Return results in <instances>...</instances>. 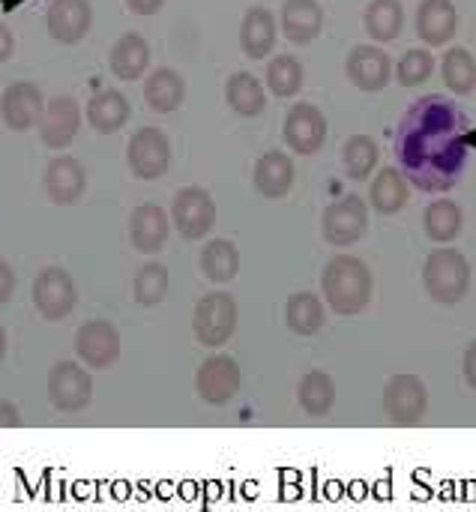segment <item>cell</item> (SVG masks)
I'll list each match as a JSON object with an SVG mask.
<instances>
[{"instance_id": "5b68a950", "label": "cell", "mask_w": 476, "mask_h": 512, "mask_svg": "<svg viewBox=\"0 0 476 512\" xmlns=\"http://www.w3.org/2000/svg\"><path fill=\"white\" fill-rule=\"evenodd\" d=\"M171 225L183 240H204L216 225V201L204 186H186L171 201Z\"/></svg>"}, {"instance_id": "5bb4252c", "label": "cell", "mask_w": 476, "mask_h": 512, "mask_svg": "<svg viewBox=\"0 0 476 512\" xmlns=\"http://www.w3.org/2000/svg\"><path fill=\"white\" fill-rule=\"evenodd\" d=\"M345 72L354 87H360L366 93H378L393 78V60L378 45H357V48H351V54L345 60Z\"/></svg>"}, {"instance_id": "74e56055", "label": "cell", "mask_w": 476, "mask_h": 512, "mask_svg": "<svg viewBox=\"0 0 476 512\" xmlns=\"http://www.w3.org/2000/svg\"><path fill=\"white\" fill-rule=\"evenodd\" d=\"M12 291H15V273H12V267L0 258V306L9 303Z\"/></svg>"}, {"instance_id": "4dcf8cb0", "label": "cell", "mask_w": 476, "mask_h": 512, "mask_svg": "<svg viewBox=\"0 0 476 512\" xmlns=\"http://www.w3.org/2000/svg\"><path fill=\"white\" fill-rule=\"evenodd\" d=\"M297 402L303 408V414L309 417H324L333 411L336 405V381L327 372H306L300 387H297Z\"/></svg>"}, {"instance_id": "ba28073f", "label": "cell", "mask_w": 476, "mask_h": 512, "mask_svg": "<svg viewBox=\"0 0 476 512\" xmlns=\"http://www.w3.org/2000/svg\"><path fill=\"white\" fill-rule=\"evenodd\" d=\"M78 303V285L69 270L45 267L33 279V306L45 321H63Z\"/></svg>"}, {"instance_id": "d590c367", "label": "cell", "mask_w": 476, "mask_h": 512, "mask_svg": "<svg viewBox=\"0 0 476 512\" xmlns=\"http://www.w3.org/2000/svg\"><path fill=\"white\" fill-rule=\"evenodd\" d=\"M168 285H171V279H168V270L162 264H144L132 282L135 303L138 306H159L168 297Z\"/></svg>"}, {"instance_id": "277c9868", "label": "cell", "mask_w": 476, "mask_h": 512, "mask_svg": "<svg viewBox=\"0 0 476 512\" xmlns=\"http://www.w3.org/2000/svg\"><path fill=\"white\" fill-rule=\"evenodd\" d=\"M171 138L159 126H141L126 144V162L138 180H156L171 168Z\"/></svg>"}, {"instance_id": "4316f807", "label": "cell", "mask_w": 476, "mask_h": 512, "mask_svg": "<svg viewBox=\"0 0 476 512\" xmlns=\"http://www.w3.org/2000/svg\"><path fill=\"white\" fill-rule=\"evenodd\" d=\"M225 99H228L231 111L240 117H258L267 108L264 84L252 72H234L225 84Z\"/></svg>"}, {"instance_id": "8fae6325", "label": "cell", "mask_w": 476, "mask_h": 512, "mask_svg": "<svg viewBox=\"0 0 476 512\" xmlns=\"http://www.w3.org/2000/svg\"><path fill=\"white\" fill-rule=\"evenodd\" d=\"M285 144L300 153V156H312L324 147L327 141V117L321 114L318 105L312 102H294L285 114V126H282Z\"/></svg>"}, {"instance_id": "7c38bea8", "label": "cell", "mask_w": 476, "mask_h": 512, "mask_svg": "<svg viewBox=\"0 0 476 512\" xmlns=\"http://www.w3.org/2000/svg\"><path fill=\"white\" fill-rule=\"evenodd\" d=\"M75 357L90 369H108L120 357V333L111 321H87L75 333Z\"/></svg>"}, {"instance_id": "e575fe53", "label": "cell", "mask_w": 476, "mask_h": 512, "mask_svg": "<svg viewBox=\"0 0 476 512\" xmlns=\"http://www.w3.org/2000/svg\"><path fill=\"white\" fill-rule=\"evenodd\" d=\"M267 87L273 96L288 99L303 87V63L294 54H279L267 63Z\"/></svg>"}, {"instance_id": "d6986e66", "label": "cell", "mask_w": 476, "mask_h": 512, "mask_svg": "<svg viewBox=\"0 0 476 512\" xmlns=\"http://www.w3.org/2000/svg\"><path fill=\"white\" fill-rule=\"evenodd\" d=\"M294 177H297V168L285 150H267L255 162V171H252L255 192L264 198H285L294 186Z\"/></svg>"}, {"instance_id": "83f0119b", "label": "cell", "mask_w": 476, "mask_h": 512, "mask_svg": "<svg viewBox=\"0 0 476 512\" xmlns=\"http://www.w3.org/2000/svg\"><path fill=\"white\" fill-rule=\"evenodd\" d=\"M285 324L297 336H315L324 327V303L312 291H297L285 303Z\"/></svg>"}, {"instance_id": "f35d334b", "label": "cell", "mask_w": 476, "mask_h": 512, "mask_svg": "<svg viewBox=\"0 0 476 512\" xmlns=\"http://www.w3.org/2000/svg\"><path fill=\"white\" fill-rule=\"evenodd\" d=\"M21 426V414L12 402L0 399V429H18Z\"/></svg>"}, {"instance_id": "ab89813d", "label": "cell", "mask_w": 476, "mask_h": 512, "mask_svg": "<svg viewBox=\"0 0 476 512\" xmlns=\"http://www.w3.org/2000/svg\"><path fill=\"white\" fill-rule=\"evenodd\" d=\"M462 369H465V381L471 384V390H476V342L468 345V351L462 357Z\"/></svg>"}, {"instance_id": "d6a6232c", "label": "cell", "mask_w": 476, "mask_h": 512, "mask_svg": "<svg viewBox=\"0 0 476 512\" xmlns=\"http://www.w3.org/2000/svg\"><path fill=\"white\" fill-rule=\"evenodd\" d=\"M381 162V147L372 135H351L342 150V165L351 180H369Z\"/></svg>"}, {"instance_id": "1f68e13d", "label": "cell", "mask_w": 476, "mask_h": 512, "mask_svg": "<svg viewBox=\"0 0 476 512\" xmlns=\"http://www.w3.org/2000/svg\"><path fill=\"white\" fill-rule=\"evenodd\" d=\"M363 24L375 42H393L405 27L402 0H372L363 12Z\"/></svg>"}, {"instance_id": "8d00e7d4", "label": "cell", "mask_w": 476, "mask_h": 512, "mask_svg": "<svg viewBox=\"0 0 476 512\" xmlns=\"http://www.w3.org/2000/svg\"><path fill=\"white\" fill-rule=\"evenodd\" d=\"M432 72H435V54L426 48H411L393 66V75L399 78L402 87H420L432 78Z\"/></svg>"}, {"instance_id": "cb8c5ba5", "label": "cell", "mask_w": 476, "mask_h": 512, "mask_svg": "<svg viewBox=\"0 0 476 512\" xmlns=\"http://www.w3.org/2000/svg\"><path fill=\"white\" fill-rule=\"evenodd\" d=\"M129 117H132V108L120 90H99L87 102V123L102 135L120 132L129 123Z\"/></svg>"}, {"instance_id": "ac0fdd59", "label": "cell", "mask_w": 476, "mask_h": 512, "mask_svg": "<svg viewBox=\"0 0 476 512\" xmlns=\"http://www.w3.org/2000/svg\"><path fill=\"white\" fill-rule=\"evenodd\" d=\"M417 33L429 48L450 45L459 33V12H456L453 0H420Z\"/></svg>"}, {"instance_id": "9a60e30c", "label": "cell", "mask_w": 476, "mask_h": 512, "mask_svg": "<svg viewBox=\"0 0 476 512\" xmlns=\"http://www.w3.org/2000/svg\"><path fill=\"white\" fill-rule=\"evenodd\" d=\"M93 24V6L90 0H51L45 12V27L51 39L63 45H75L87 36Z\"/></svg>"}, {"instance_id": "8992f818", "label": "cell", "mask_w": 476, "mask_h": 512, "mask_svg": "<svg viewBox=\"0 0 476 512\" xmlns=\"http://www.w3.org/2000/svg\"><path fill=\"white\" fill-rule=\"evenodd\" d=\"M429 411V387L420 375H393L384 387V414L393 426H417Z\"/></svg>"}, {"instance_id": "52a82bcc", "label": "cell", "mask_w": 476, "mask_h": 512, "mask_svg": "<svg viewBox=\"0 0 476 512\" xmlns=\"http://www.w3.org/2000/svg\"><path fill=\"white\" fill-rule=\"evenodd\" d=\"M324 240L330 246H354L369 231V204L360 195H342L324 210L321 219Z\"/></svg>"}, {"instance_id": "44dd1931", "label": "cell", "mask_w": 476, "mask_h": 512, "mask_svg": "<svg viewBox=\"0 0 476 512\" xmlns=\"http://www.w3.org/2000/svg\"><path fill=\"white\" fill-rule=\"evenodd\" d=\"M282 33L294 45H309L321 36L324 27V9L318 0H285L282 3Z\"/></svg>"}, {"instance_id": "f546056e", "label": "cell", "mask_w": 476, "mask_h": 512, "mask_svg": "<svg viewBox=\"0 0 476 512\" xmlns=\"http://www.w3.org/2000/svg\"><path fill=\"white\" fill-rule=\"evenodd\" d=\"M201 270L216 285H225V282L237 279V273H240V249L231 240H222V237L210 240L201 249Z\"/></svg>"}, {"instance_id": "7a4b0ae2", "label": "cell", "mask_w": 476, "mask_h": 512, "mask_svg": "<svg viewBox=\"0 0 476 512\" xmlns=\"http://www.w3.org/2000/svg\"><path fill=\"white\" fill-rule=\"evenodd\" d=\"M423 288L435 303H462L471 288V264L459 249H438L423 264Z\"/></svg>"}, {"instance_id": "9c48e42d", "label": "cell", "mask_w": 476, "mask_h": 512, "mask_svg": "<svg viewBox=\"0 0 476 512\" xmlns=\"http://www.w3.org/2000/svg\"><path fill=\"white\" fill-rule=\"evenodd\" d=\"M93 399V378L84 366L60 360L48 372V402L60 414H78Z\"/></svg>"}, {"instance_id": "b9f144b4", "label": "cell", "mask_w": 476, "mask_h": 512, "mask_svg": "<svg viewBox=\"0 0 476 512\" xmlns=\"http://www.w3.org/2000/svg\"><path fill=\"white\" fill-rule=\"evenodd\" d=\"M12 48H15V39H12L9 27H3V24H0V63H3V60H9Z\"/></svg>"}, {"instance_id": "f1b7e54d", "label": "cell", "mask_w": 476, "mask_h": 512, "mask_svg": "<svg viewBox=\"0 0 476 512\" xmlns=\"http://www.w3.org/2000/svg\"><path fill=\"white\" fill-rule=\"evenodd\" d=\"M462 225H465V213L456 201L450 198H438L426 207L423 213V228H426V237L435 240V243H450L462 234Z\"/></svg>"}, {"instance_id": "30bf717a", "label": "cell", "mask_w": 476, "mask_h": 512, "mask_svg": "<svg viewBox=\"0 0 476 512\" xmlns=\"http://www.w3.org/2000/svg\"><path fill=\"white\" fill-rule=\"evenodd\" d=\"M243 387L240 363L228 354L207 357L195 372V390L207 405H228Z\"/></svg>"}, {"instance_id": "2e32d148", "label": "cell", "mask_w": 476, "mask_h": 512, "mask_svg": "<svg viewBox=\"0 0 476 512\" xmlns=\"http://www.w3.org/2000/svg\"><path fill=\"white\" fill-rule=\"evenodd\" d=\"M81 129V108L72 96H54L45 102V111L39 117V138L45 147H66Z\"/></svg>"}, {"instance_id": "3957f363", "label": "cell", "mask_w": 476, "mask_h": 512, "mask_svg": "<svg viewBox=\"0 0 476 512\" xmlns=\"http://www.w3.org/2000/svg\"><path fill=\"white\" fill-rule=\"evenodd\" d=\"M237 330V300L228 291L204 294L192 312V333L204 348L225 345Z\"/></svg>"}, {"instance_id": "e0dca14e", "label": "cell", "mask_w": 476, "mask_h": 512, "mask_svg": "<svg viewBox=\"0 0 476 512\" xmlns=\"http://www.w3.org/2000/svg\"><path fill=\"white\" fill-rule=\"evenodd\" d=\"M42 189L45 195L60 204V207H69L75 201H81L84 189H87V171L78 159L72 156H57L45 165V174H42Z\"/></svg>"}, {"instance_id": "484cf974", "label": "cell", "mask_w": 476, "mask_h": 512, "mask_svg": "<svg viewBox=\"0 0 476 512\" xmlns=\"http://www.w3.org/2000/svg\"><path fill=\"white\" fill-rule=\"evenodd\" d=\"M411 201V189L408 180L402 177L399 168H381L372 180L369 189V204L381 213V216H396L399 210H405Z\"/></svg>"}, {"instance_id": "836d02e7", "label": "cell", "mask_w": 476, "mask_h": 512, "mask_svg": "<svg viewBox=\"0 0 476 512\" xmlns=\"http://www.w3.org/2000/svg\"><path fill=\"white\" fill-rule=\"evenodd\" d=\"M441 75L444 84L456 93V96H468L476 90V57L468 48H450L444 54L441 63Z\"/></svg>"}, {"instance_id": "4fadbf2b", "label": "cell", "mask_w": 476, "mask_h": 512, "mask_svg": "<svg viewBox=\"0 0 476 512\" xmlns=\"http://www.w3.org/2000/svg\"><path fill=\"white\" fill-rule=\"evenodd\" d=\"M42 111H45V96L33 81H12L0 96V117L15 132H27L39 126Z\"/></svg>"}, {"instance_id": "7bdbcfd3", "label": "cell", "mask_w": 476, "mask_h": 512, "mask_svg": "<svg viewBox=\"0 0 476 512\" xmlns=\"http://www.w3.org/2000/svg\"><path fill=\"white\" fill-rule=\"evenodd\" d=\"M6 357V330H3V324H0V360Z\"/></svg>"}, {"instance_id": "7402d4cb", "label": "cell", "mask_w": 476, "mask_h": 512, "mask_svg": "<svg viewBox=\"0 0 476 512\" xmlns=\"http://www.w3.org/2000/svg\"><path fill=\"white\" fill-rule=\"evenodd\" d=\"M276 15L267 6H252L240 24V45L252 60H264L276 48Z\"/></svg>"}, {"instance_id": "60d3db41", "label": "cell", "mask_w": 476, "mask_h": 512, "mask_svg": "<svg viewBox=\"0 0 476 512\" xmlns=\"http://www.w3.org/2000/svg\"><path fill=\"white\" fill-rule=\"evenodd\" d=\"M165 0H126V6L135 12V15H156L162 9Z\"/></svg>"}, {"instance_id": "ffe728a7", "label": "cell", "mask_w": 476, "mask_h": 512, "mask_svg": "<svg viewBox=\"0 0 476 512\" xmlns=\"http://www.w3.org/2000/svg\"><path fill=\"white\" fill-rule=\"evenodd\" d=\"M168 228V213L159 204H138L129 216V240L144 255H156L165 246Z\"/></svg>"}, {"instance_id": "d4e9b609", "label": "cell", "mask_w": 476, "mask_h": 512, "mask_svg": "<svg viewBox=\"0 0 476 512\" xmlns=\"http://www.w3.org/2000/svg\"><path fill=\"white\" fill-rule=\"evenodd\" d=\"M183 99H186V81H183V75L177 69L162 66V69L147 75V81H144V102L153 111L171 114V111H177L183 105Z\"/></svg>"}, {"instance_id": "6da1fadb", "label": "cell", "mask_w": 476, "mask_h": 512, "mask_svg": "<svg viewBox=\"0 0 476 512\" xmlns=\"http://www.w3.org/2000/svg\"><path fill=\"white\" fill-rule=\"evenodd\" d=\"M372 270L354 255H336L321 273V291L336 315H360L372 300Z\"/></svg>"}, {"instance_id": "603a6c76", "label": "cell", "mask_w": 476, "mask_h": 512, "mask_svg": "<svg viewBox=\"0 0 476 512\" xmlns=\"http://www.w3.org/2000/svg\"><path fill=\"white\" fill-rule=\"evenodd\" d=\"M108 66L120 81H138L150 66V42L141 33H123L108 54Z\"/></svg>"}]
</instances>
